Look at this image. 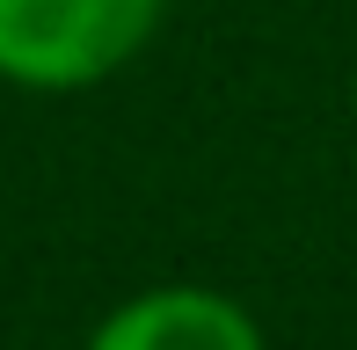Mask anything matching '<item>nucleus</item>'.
<instances>
[{
	"mask_svg": "<svg viewBox=\"0 0 357 350\" xmlns=\"http://www.w3.org/2000/svg\"><path fill=\"white\" fill-rule=\"evenodd\" d=\"M160 0H0V81L73 95L139 59Z\"/></svg>",
	"mask_w": 357,
	"mask_h": 350,
	"instance_id": "f257e3e1",
	"label": "nucleus"
},
{
	"mask_svg": "<svg viewBox=\"0 0 357 350\" xmlns=\"http://www.w3.org/2000/svg\"><path fill=\"white\" fill-rule=\"evenodd\" d=\"M88 350H263V328L241 299L212 284H153L109 307Z\"/></svg>",
	"mask_w": 357,
	"mask_h": 350,
	"instance_id": "f03ea898",
	"label": "nucleus"
}]
</instances>
